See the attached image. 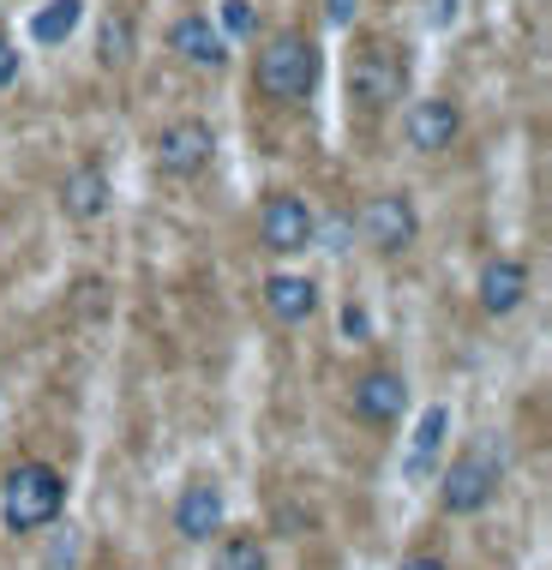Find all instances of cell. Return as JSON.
<instances>
[{
    "instance_id": "obj_1",
    "label": "cell",
    "mask_w": 552,
    "mask_h": 570,
    "mask_svg": "<svg viewBox=\"0 0 552 570\" xmlns=\"http://www.w3.org/2000/svg\"><path fill=\"white\" fill-rule=\"evenodd\" d=\"M318 72H325V55H318V42L300 37V30L270 37L253 60V79L270 102H306L318 90Z\"/></svg>"
},
{
    "instance_id": "obj_2",
    "label": "cell",
    "mask_w": 552,
    "mask_h": 570,
    "mask_svg": "<svg viewBox=\"0 0 552 570\" xmlns=\"http://www.w3.org/2000/svg\"><path fill=\"white\" fill-rule=\"evenodd\" d=\"M348 97H355L361 115H385L391 102H403L408 97V55H403V42H385V37L361 42L355 60H348Z\"/></svg>"
},
{
    "instance_id": "obj_3",
    "label": "cell",
    "mask_w": 552,
    "mask_h": 570,
    "mask_svg": "<svg viewBox=\"0 0 552 570\" xmlns=\"http://www.w3.org/2000/svg\"><path fill=\"white\" fill-rule=\"evenodd\" d=\"M60 504H67V481H60L49 462H19V469L7 474V487H0V517H7L12 534L49 529L60 517Z\"/></svg>"
},
{
    "instance_id": "obj_4",
    "label": "cell",
    "mask_w": 552,
    "mask_h": 570,
    "mask_svg": "<svg viewBox=\"0 0 552 570\" xmlns=\"http://www.w3.org/2000/svg\"><path fill=\"white\" fill-rule=\"evenodd\" d=\"M258 240H265V253H276V258L306 253V246L318 240L313 205H306L300 193H270V198H265V210H258Z\"/></svg>"
},
{
    "instance_id": "obj_5",
    "label": "cell",
    "mask_w": 552,
    "mask_h": 570,
    "mask_svg": "<svg viewBox=\"0 0 552 570\" xmlns=\"http://www.w3.org/2000/svg\"><path fill=\"white\" fill-rule=\"evenodd\" d=\"M210 157H217V132H210V120L180 115V120H168V127L157 132V168L162 175L193 180V175L210 168Z\"/></svg>"
},
{
    "instance_id": "obj_6",
    "label": "cell",
    "mask_w": 552,
    "mask_h": 570,
    "mask_svg": "<svg viewBox=\"0 0 552 570\" xmlns=\"http://www.w3.org/2000/svg\"><path fill=\"white\" fill-rule=\"evenodd\" d=\"M361 240L378 246V253H408L414 235H421V217H414V198L408 193H378L361 205Z\"/></svg>"
},
{
    "instance_id": "obj_7",
    "label": "cell",
    "mask_w": 552,
    "mask_h": 570,
    "mask_svg": "<svg viewBox=\"0 0 552 570\" xmlns=\"http://www.w3.org/2000/svg\"><path fill=\"white\" fill-rule=\"evenodd\" d=\"M493 487H499V469H493V456L469 451V456H456L451 469H444V487H438V499H444V511H451V517H474L486 499H493Z\"/></svg>"
},
{
    "instance_id": "obj_8",
    "label": "cell",
    "mask_w": 552,
    "mask_h": 570,
    "mask_svg": "<svg viewBox=\"0 0 552 570\" xmlns=\"http://www.w3.org/2000/svg\"><path fill=\"white\" fill-rule=\"evenodd\" d=\"M456 132H463V109H456L451 97H421V102H408V120H403L408 150L438 157V150L456 145Z\"/></svg>"
},
{
    "instance_id": "obj_9",
    "label": "cell",
    "mask_w": 552,
    "mask_h": 570,
    "mask_svg": "<svg viewBox=\"0 0 552 570\" xmlns=\"http://www.w3.org/2000/svg\"><path fill=\"white\" fill-rule=\"evenodd\" d=\"M168 55H180L187 67L217 72V67H228V37L205 19V12H180V19L168 24Z\"/></svg>"
},
{
    "instance_id": "obj_10",
    "label": "cell",
    "mask_w": 552,
    "mask_h": 570,
    "mask_svg": "<svg viewBox=\"0 0 552 570\" xmlns=\"http://www.w3.org/2000/svg\"><path fill=\"white\" fill-rule=\"evenodd\" d=\"M474 295H481V313H493V318L516 313V306L529 301V265H516V258H486Z\"/></svg>"
},
{
    "instance_id": "obj_11",
    "label": "cell",
    "mask_w": 552,
    "mask_h": 570,
    "mask_svg": "<svg viewBox=\"0 0 552 570\" xmlns=\"http://www.w3.org/2000/svg\"><path fill=\"white\" fill-rule=\"evenodd\" d=\"M403 409H408V384H403V373H366L361 384H355V414L366 426H396L403 421Z\"/></svg>"
},
{
    "instance_id": "obj_12",
    "label": "cell",
    "mask_w": 552,
    "mask_h": 570,
    "mask_svg": "<svg viewBox=\"0 0 552 570\" xmlns=\"http://www.w3.org/2000/svg\"><path fill=\"white\" fill-rule=\"evenodd\" d=\"M175 529L187 534V541H210V534H223V492L210 481H193L175 499Z\"/></svg>"
},
{
    "instance_id": "obj_13",
    "label": "cell",
    "mask_w": 552,
    "mask_h": 570,
    "mask_svg": "<svg viewBox=\"0 0 552 570\" xmlns=\"http://www.w3.org/2000/svg\"><path fill=\"white\" fill-rule=\"evenodd\" d=\"M60 210H67L72 223H97L102 210H109V175H102L97 163L72 168L67 187H60Z\"/></svg>"
},
{
    "instance_id": "obj_14",
    "label": "cell",
    "mask_w": 552,
    "mask_h": 570,
    "mask_svg": "<svg viewBox=\"0 0 552 570\" xmlns=\"http://www.w3.org/2000/svg\"><path fill=\"white\" fill-rule=\"evenodd\" d=\"M265 306H270V318H283V325H306V318L318 313V283L313 276H283L276 271L265 283Z\"/></svg>"
},
{
    "instance_id": "obj_15",
    "label": "cell",
    "mask_w": 552,
    "mask_h": 570,
    "mask_svg": "<svg viewBox=\"0 0 552 570\" xmlns=\"http://www.w3.org/2000/svg\"><path fill=\"white\" fill-rule=\"evenodd\" d=\"M444 433H451V414L433 403V409L421 414V426H414V444H408V481H414V487L426 481V469H433V456H438Z\"/></svg>"
},
{
    "instance_id": "obj_16",
    "label": "cell",
    "mask_w": 552,
    "mask_h": 570,
    "mask_svg": "<svg viewBox=\"0 0 552 570\" xmlns=\"http://www.w3.org/2000/svg\"><path fill=\"white\" fill-rule=\"evenodd\" d=\"M79 24H85V0H49V7L30 19V37H37L42 49H60Z\"/></svg>"
},
{
    "instance_id": "obj_17",
    "label": "cell",
    "mask_w": 552,
    "mask_h": 570,
    "mask_svg": "<svg viewBox=\"0 0 552 570\" xmlns=\"http://www.w3.org/2000/svg\"><path fill=\"white\" fill-rule=\"evenodd\" d=\"M217 570H270V559L258 547V534H228L217 547Z\"/></svg>"
},
{
    "instance_id": "obj_18",
    "label": "cell",
    "mask_w": 552,
    "mask_h": 570,
    "mask_svg": "<svg viewBox=\"0 0 552 570\" xmlns=\"http://www.w3.org/2000/svg\"><path fill=\"white\" fill-rule=\"evenodd\" d=\"M97 55H102V67L120 72L132 60V30L120 24V19H102V42H97Z\"/></svg>"
},
{
    "instance_id": "obj_19",
    "label": "cell",
    "mask_w": 552,
    "mask_h": 570,
    "mask_svg": "<svg viewBox=\"0 0 552 570\" xmlns=\"http://www.w3.org/2000/svg\"><path fill=\"white\" fill-rule=\"evenodd\" d=\"M223 37H240V42H247L253 37V30H258V7H253V0H223Z\"/></svg>"
},
{
    "instance_id": "obj_20",
    "label": "cell",
    "mask_w": 552,
    "mask_h": 570,
    "mask_svg": "<svg viewBox=\"0 0 552 570\" xmlns=\"http://www.w3.org/2000/svg\"><path fill=\"white\" fill-rule=\"evenodd\" d=\"M12 79H19V49L0 37V90H12Z\"/></svg>"
},
{
    "instance_id": "obj_21",
    "label": "cell",
    "mask_w": 552,
    "mask_h": 570,
    "mask_svg": "<svg viewBox=\"0 0 552 570\" xmlns=\"http://www.w3.org/2000/svg\"><path fill=\"white\" fill-rule=\"evenodd\" d=\"M355 12H361V0H325V19L331 24H355Z\"/></svg>"
},
{
    "instance_id": "obj_22",
    "label": "cell",
    "mask_w": 552,
    "mask_h": 570,
    "mask_svg": "<svg viewBox=\"0 0 552 570\" xmlns=\"http://www.w3.org/2000/svg\"><path fill=\"white\" fill-rule=\"evenodd\" d=\"M396 570H444V559H433V552H414V559H403Z\"/></svg>"
}]
</instances>
